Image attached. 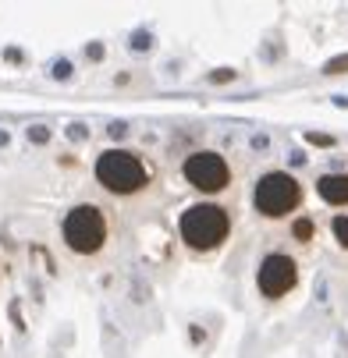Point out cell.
<instances>
[{
  "label": "cell",
  "instance_id": "1",
  "mask_svg": "<svg viewBox=\"0 0 348 358\" xmlns=\"http://www.w3.org/2000/svg\"><path fill=\"white\" fill-rule=\"evenodd\" d=\"M181 238L188 248L195 252H214L224 245L228 231H231V217L224 206H214V202H199V206H188L181 213V224H178Z\"/></svg>",
  "mask_w": 348,
  "mask_h": 358
},
{
  "label": "cell",
  "instance_id": "2",
  "mask_svg": "<svg viewBox=\"0 0 348 358\" xmlns=\"http://www.w3.org/2000/svg\"><path fill=\"white\" fill-rule=\"evenodd\" d=\"M96 181L114 195H135V192L146 188L149 171L142 167V160L135 152L107 149V152H99V160H96Z\"/></svg>",
  "mask_w": 348,
  "mask_h": 358
},
{
  "label": "cell",
  "instance_id": "3",
  "mask_svg": "<svg viewBox=\"0 0 348 358\" xmlns=\"http://www.w3.org/2000/svg\"><path fill=\"white\" fill-rule=\"evenodd\" d=\"M64 245L78 255H96L99 248H104L107 241V217L99 206H92V202H82V206L68 210L64 217Z\"/></svg>",
  "mask_w": 348,
  "mask_h": 358
},
{
  "label": "cell",
  "instance_id": "4",
  "mask_svg": "<svg viewBox=\"0 0 348 358\" xmlns=\"http://www.w3.org/2000/svg\"><path fill=\"white\" fill-rule=\"evenodd\" d=\"M298 199H302V188H298V181H295L291 174H284V171L263 174L260 185H256V195H253L256 210H260L263 217H270V220L288 217V213L298 206Z\"/></svg>",
  "mask_w": 348,
  "mask_h": 358
},
{
  "label": "cell",
  "instance_id": "5",
  "mask_svg": "<svg viewBox=\"0 0 348 358\" xmlns=\"http://www.w3.org/2000/svg\"><path fill=\"white\" fill-rule=\"evenodd\" d=\"M185 181L199 192H221L231 181V171L217 152H192L185 160Z\"/></svg>",
  "mask_w": 348,
  "mask_h": 358
},
{
  "label": "cell",
  "instance_id": "6",
  "mask_svg": "<svg viewBox=\"0 0 348 358\" xmlns=\"http://www.w3.org/2000/svg\"><path fill=\"white\" fill-rule=\"evenodd\" d=\"M260 291L267 294V298H281V294H288L291 287H295V280H298V266H295V259L291 255H284V252H270L267 259L260 263Z\"/></svg>",
  "mask_w": 348,
  "mask_h": 358
},
{
  "label": "cell",
  "instance_id": "7",
  "mask_svg": "<svg viewBox=\"0 0 348 358\" xmlns=\"http://www.w3.org/2000/svg\"><path fill=\"white\" fill-rule=\"evenodd\" d=\"M316 188H320V199L330 202V206H348V174H323Z\"/></svg>",
  "mask_w": 348,
  "mask_h": 358
},
{
  "label": "cell",
  "instance_id": "8",
  "mask_svg": "<svg viewBox=\"0 0 348 358\" xmlns=\"http://www.w3.org/2000/svg\"><path fill=\"white\" fill-rule=\"evenodd\" d=\"M334 238H337V245H344L348 248V217H334Z\"/></svg>",
  "mask_w": 348,
  "mask_h": 358
},
{
  "label": "cell",
  "instance_id": "9",
  "mask_svg": "<svg viewBox=\"0 0 348 358\" xmlns=\"http://www.w3.org/2000/svg\"><path fill=\"white\" fill-rule=\"evenodd\" d=\"M309 231H313V227H309V220H298V227H295V234H298V238L306 241V238H309Z\"/></svg>",
  "mask_w": 348,
  "mask_h": 358
}]
</instances>
